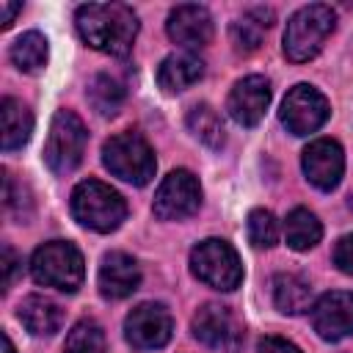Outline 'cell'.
Segmentation results:
<instances>
[{
  "label": "cell",
  "instance_id": "20",
  "mask_svg": "<svg viewBox=\"0 0 353 353\" xmlns=\"http://www.w3.org/2000/svg\"><path fill=\"white\" fill-rule=\"evenodd\" d=\"M0 116H3V149L6 152L22 149L30 141V132H33V116H30V110L19 99L6 97L3 105H0Z\"/></svg>",
  "mask_w": 353,
  "mask_h": 353
},
{
  "label": "cell",
  "instance_id": "6",
  "mask_svg": "<svg viewBox=\"0 0 353 353\" xmlns=\"http://www.w3.org/2000/svg\"><path fill=\"white\" fill-rule=\"evenodd\" d=\"M190 270L199 281H204L212 290L232 292L243 281V265L237 251L218 237H207L190 251Z\"/></svg>",
  "mask_w": 353,
  "mask_h": 353
},
{
  "label": "cell",
  "instance_id": "11",
  "mask_svg": "<svg viewBox=\"0 0 353 353\" xmlns=\"http://www.w3.org/2000/svg\"><path fill=\"white\" fill-rule=\"evenodd\" d=\"M312 325L320 339L339 342L353 334V292L334 290L312 303Z\"/></svg>",
  "mask_w": 353,
  "mask_h": 353
},
{
  "label": "cell",
  "instance_id": "21",
  "mask_svg": "<svg viewBox=\"0 0 353 353\" xmlns=\"http://www.w3.org/2000/svg\"><path fill=\"white\" fill-rule=\"evenodd\" d=\"M323 237V226L317 221L314 212H309L306 207H295L287 221H284V240L292 251H309L320 243Z\"/></svg>",
  "mask_w": 353,
  "mask_h": 353
},
{
  "label": "cell",
  "instance_id": "18",
  "mask_svg": "<svg viewBox=\"0 0 353 353\" xmlns=\"http://www.w3.org/2000/svg\"><path fill=\"white\" fill-rule=\"evenodd\" d=\"M190 328H193V336L207 345V347H221L229 342L232 336V314L226 306H218V303H204L193 320H190Z\"/></svg>",
  "mask_w": 353,
  "mask_h": 353
},
{
  "label": "cell",
  "instance_id": "7",
  "mask_svg": "<svg viewBox=\"0 0 353 353\" xmlns=\"http://www.w3.org/2000/svg\"><path fill=\"white\" fill-rule=\"evenodd\" d=\"M85 141H88V132L80 116L72 110H58L52 116L47 143H44V163L50 165V171L69 174L72 168H77L85 152Z\"/></svg>",
  "mask_w": 353,
  "mask_h": 353
},
{
  "label": "cell",
  "instance_id": "24",
  "mask_svg": "<svg viewBox=\"0 0 353 353\" xmlns=\"http://www.w3.org/2000/svg\"><path fill=\"white\" fill-rule=\"evenodd\" d=\"M85 94H88V102L94 105V110L102 113V116L119 113V108L124 102V85L116 77H110V74H97L88 83V91Z\"/></svg>",
  "mask_w": 353,
  "mask_h": 353
},
{
  "label": "cell",
  "instance_id": "26",
  "mask_svg": "<svg viewBox=\"0 0 353 353\" xmlns=\"http://www.w3.org/2000/svg\"><path fill=\"white\" fill-rule=\"evenodd\" d=\"M248 240L256 248H273L279 243V223L270 210H251L248 212Z\"/></svg>",
  "mask_w": 353,
  "mask_h": 353
},
{
  "label": "cell",
  "instance_id": "31",
  "mask_svg": "<svg viewBox=\"0 0 353 353\" xmlns=\"http://www.w3.org/2000/svg\"><path fill=\"white\" fill-rule=\"evenodd\" d=\"M22 11V3H11V0H0V28L6 30L11 22H14V17Z\"/></svg>",
  "mask_w": 353,
  "mask_h": 353
},
{
  "label": "cell",
  "instance_id": "14",
  "mask_svg": "<svg viewBox=\"0 0 353 353\" xmlns=\"http://www.w3.org/2000/svg\"><path fill=\"white\" fill-rule=\"evenodd\" d=\"M165 30H168V39L185 50H196V47H204L210 44L212 39V17L204 6H176L171 14H168V22H165Z\"/></svg>",
  "mask_w": 353,
  "mask_h": 353
},
{
  "label": "cell",
  "instance_id": "17",
  "mask_svg": "<svg viewBox=\"0 0 353 353\" xmlns=\"http://www.w3.org/2000/svg\"><path fill=\"white\" fill-rule=\"evenodd\" d=\"M19 323L33 334V336H52L61 323H63V312L55 301L44 298V295H28L22 303H19V312H17Z\"/></svg>",
  "mask_w": 353,
  "mask_h": 353
},
{
  "label": "cell",
  "instance_id": "22",
  "mask_svg": "<svg viewBox=\"0 0 353 353\" xmlns=\"http://www.w3.org/2000/svg\"><path fill=\"white\" fill-rule=\"evenodd\" d=\"M8 55H11V63H14L19 72L36 74V72H41V69L47 66L50 47H47V39H44L39 30H28V33H22V36L11 44Z\"/></svg>",
  "mask_w": 353,
  "mask_h": 353
},
{
  "label": "cell",
  "instance_id": "23",
  "mask_svg": "<svg viewBox=\"0 0 353 353\" xmlns=\"http://www.w3.org/2000/svg\"><path fill=\"white\" fill-rule=\"evenodd\" d=\"M188 130L201 141L207 143L210 149H221L226 135H223V121L218 116V110L207 102H199L188 110Z\"/></svg>",
  "mask_w": 353,
  "mask_h": 353
},
{
  "label": "cell",
  "instance_id": "12",
  "mask_svg": "<svg viewBox=\"0 0 353 353\" xmlns=\"http://www.w3.org/2000/svg\"><path fill=\"white\" fill-rule=\"evenodd\" d=\"M301 165L317 190H334L345 174V152L334 138H317L303 149Z\"/></svg>",
  "mask_w": 353,
  "mask_h": 353
},
{
  "label": "cell",
  "instance_id": "32",
  "mask_svg": "<svg viewBox=\"0 0 353 353\" xmlns=\"http://www.w3.org/2000/svg\"><path fill=\"white\" fill-rule=\"evenodd\" d=\"M3 347H6V353H14V345H11L8 334H3Z\"/></svg>",
  "mask_w": 353,
  "mask_h": 353
},
{
  "label": "cell",
  "instance_id": "1",
  "mask_svg": "<svg viewBox=\"0 0 353 353\" xmlns=\"http://www.w3.org/2000/svg\"><path fill=\"white\" fill-rule=\"evenodd\" d=\"M74 25L80 39L105 52V55H127L138 36V17L124 3H88L74 14Z\"/></svg>",
  "mask_w": 353,
  "mask_h": 353
},
{
  "label": "cell",
  "instance_id": "9",
  "mask_svg": "<svg viewBox=\"0 0 353 353\" xmlns=\"http://www.w3.org/2000/svg\"><path fill=\"white\" fill-rule=\"evenodd\" d=\"M199 204H201L199 179L190 171L176 168L160 182L154 201H152V210L160 221H182V218H190L199 210Z\"/></svg>",
  "mask_w": 353,
  "mask_h": 353
},
{
  "label": "cell",
  "instance_id": "10",
  "mask_svg": "<svg viewBox=\"0 0 353 353\" xmlns=\"http://www.w3.org/2000/svg\"><path fill=\"white\" fill-rule=\"evenodd\" d=\"M171 334H174L171 312L154 301L138 303L124 320V336L138 350H157L171 339Z\"/></svg>",
  "mask_w": 353,
  "mask_h": 353
},
{
  "label": "cell",
  "instance_id": "15",
  "mask_svg": "<svg viewBox=\"0 0 353 353\" xmlns=\"http://www.w3.org/2000/svg\"><path fill=\"white\" fill-rule=\"evenodd\" d=\"M97 284H99V292L110 301H121L127 295H132L141 284V270H138V262L124 254V251H110L102 256V265H99V276H97Z\"/></svg>",
  "mask_w": 353,
  "mask_h": 353
},
{
  "label": "cell",
  "instance_id": "4",
  "mask_svg": "<svg viewBox=\"0 0 353 353\" xmlns=\"http://www.w3.org/2000/svg\"><path fill=\"white\" fill-rule=\"evenodd\" d=\"M30 273L36 284L61 290V292H74L83 284L85 276V262L77 245L66 240H50L39 245L30 256Z\"/></svg>",
  "mask_w": 353,
  "mask_h": 353
},
{
  "label": "cell",
  "instance_id": "5",
  "mask_svg": "<svg viewBox=\"0 0 353 353\" xmlns=\"http://www.w3.org/2000/svg\"><path fill=\"white\" fill-rule=\"evenodd\" d=\"M102 163L113 176H119L130 185H146L157 168L149 141L138 132H119L110 141H105Z\"/></svg>",
  "mask_w": 353,
  "mask_h": 353
},
{
  "label": "cell",
  "instance_id": "27",
  "mask_svg": "<svg viewBox=\"0 0 353 353\" xmlns=\"http://www.w3.org/2000/svg\"><path fill=\"white\" fill-rule=\"evenodd\" d=\"M262 28H265L262 22H254V17L245 14L243 19L232 22V28H229L232 44H234L240 52H254V50L259 47V41H262Z\"/></svg>",
  "mask_w": 353,
  "mask_h": 353
},
{
  "label": "cell",
  "instance_id": "16",
  "mask_svg": "<svg viewBox=\"0 0 353 353\" xmlns=\"http://www.w3.org/2000/svg\"><path fill=\"white\" fill-rule=\"evenodd\" d=\"M204 77V61L193 52H171L157 66V85L165 94H179Z\"/></svg>",
  "mask_w": 353,
  "mask_h": 353
},
{
  "label": "cell",
  "instance_id": "29",
  "mask_svg": "<svg viewBox=\"0 0 353 353\" xmlns=\"http://www.w3.org/2000/svg\"><path fill=\"white\" fill-rule=\"evenodd\" d=\"M256 353H301V347L281 336H262L256 345Z\"/></svg>",
  "mask_w": 353,
  "mask_h": 353
},
{
  "label": "cell",
  "instance_id": "30",
  "mask_svg": "<svg viewBox=\"0 0 353 353\" xmlns=\"http://www.w3.org/2000/svg\"><path fill=\"white\" fill-rule=\"evenodd\" d=\"M17 265H19L17 254H14L8 245H3V284H6V287H11L14 273H17Z\"/></svg>",
  "mask_w": 353,
  "mask_h": 353
},
{
  "label": "cell",
  "instance_id": "25",
  "mask_svg": "<svg viewBox=\"0 0 353 353\" xmlns=\"http://www.w3.org/2000/svg\"><path fill=\"white\" fill-rule=\"evenodd\" d=\"M63 353H105V334L94 320H80L63 345Z\"/></svg>",
  "mask_w": 353,
  "mask_h": 353
},
{
  "label": "cell",
  "instance_id": "2",
  "mask_svg": "<svg viewBox=\"0 0 353 353\" xmlns=\"http://www.w3.org/2000/svg\"><path fill=\"white\" fill-rule=\"evenodd\" d=\"M334 25H336V14L331 11V6L312 3L298 8L284 28V55L292 63L312 61L323 50L325 39L334 33Z\"/></svg>",
  "mask_w": 353,
  "mask_h": 353
},
{
  "label": "cell",
  "instance_id": "3",
  "mask_svg": "<svg viewBox=\"0 0 353 353\" xmlns=\"http://www.w3.org/2000/svg\"><path fill=\"white\" fill-rule=\"evenodd\" d=\"M72 215L85 229L113 232L127 218V204L110 185L99 179H83L72 190Z\"/></svg>",
  "mask_w": 353,
  "mask_h": 353
},
{
  "label": "cell",
  "instance_id": "19",
  "mask_svg": "<svg viewBox=\"0 0 353 353\" xmlns=\"http://www.w3.org/2000/svg\"><path fill=\"white\" fill-rule=\"evenodd\" d=\"M273 301L284 314H303L312 309V287L298 273H279L273 279Z\"/></svg>",
  "mask_w": 353,
  "mask_h": 353
},
{
  "label": "cell",
  "instance_id": "8",
  "mask_svg": "<svg viewBox=\"0 0 353 353\" xmlns=\"http://www.w3.org/2000/svg\"><path fill=\"white\" fill-rule=\"evenodd\" d=\"M328 113H331L328 99L314 85L298 83L287 91L281 110H279V119L292 135H309L325 124Z\"/></svg>",
  "mask_w": 353,
  "mask_h": 353
},
{
  "label": "cell",
  "instance_id": "28",
  "mask_svg": "<svg viewBox=\"0 0 353 353\" xmlns=\"http://www.w3.org/2000/svg\"><path fill=\"white\" fill-rule=\"evenodd\" d=\"M334 265H336L342 273L353 276V232L345 234V237H339V243H336V248H334Z\"/></svg>",
  "mask_w": 353,
  "mask_h": 353
},
{
  "label": "cell",
  "instance_id": "13",
  "mask_svg": "<svg viewBox=\"0 0 353 353\" xmlns=\"http://www.w3.org/2000/svg\"><path fill=\"white\" fill-rule=\"evenodd\" d=\"M268 105H270V80L262 74H248V77L237 80L226 99L229 116L243 127L259 124Z\"/></svg>",
  "mask_w": 353,
  "mask_h": 353
}]
</instances>
